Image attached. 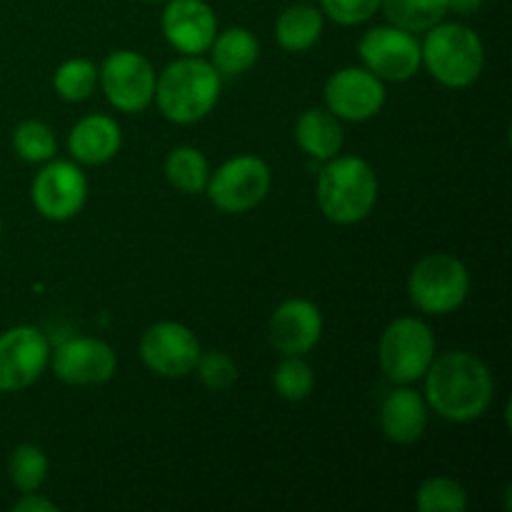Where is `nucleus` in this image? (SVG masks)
I'll list each match as a JSON object with an SVG mask.
<instances>
[{
    "mask_svg": "<svg viewBox=\"0 0 512 512\" xmlns=\"http://www.w3.org/2000/svg\"><path fill=\"white\" fill-rule=\"evenodd\" d=\"M425 378V400L440 418L450 423H470L488 413L493 403V373L478 355L450 350L435 355Z\"/></svg>",
    "mask_w": 512,
    "mask_h": 512,
    "instance_id": "f257e3e1",
    "label": "nucleus"
},
{
    "mask_svg": "<svg viewBox=\"0 0 512 512\" xmlns=\"http://www.w3.org/2000/svg\"><path fill=\"white\" fill-rule=\"evenodd\" d=\"M223 90V75L200 55H183L165 65L155 80V103L175 125L200 123L213 113Z\"/></svg>",
    "mask_w": 512,
    "mask_h": 512,
    "instance_id": "f03ea898",
    "label": "nucleus"
},
{
    "mask_svg": "<svg viewBox=\"0 0 512 512\" xmlns=\"http://www.w3.org/2000/svg\"><path fill=\"white\" fill-rule=\"evenodd\" d=\"M315 195L330 223L355 225L368 218L378 203V175L368 160L338 153L325 160Z\"/></svg>",
    "mask_w": 512,
    "mask_h": 512,
    "instance_id": "7ed1b4c3",
    "label": "nucleus"
},
{
    "mask_svg": "<svg viewBox=\"0 0 512 512\" xmlns=\"http://www.w3.org/2000/svg\"><path fill=\"white\" fill-rule=\"evenodd\" d=\"M420 55L428 73L445 88H468L480 78L485 65V45L473 28L463 23H443L425 30Z\"/></svg>",
    "mask_w": 512,
    "mask_h": 512,
    "instance_id": "20e7f679",
    "label": "nucleus"
},
{
    "mask_svg": "<svg viewBox=\"0 0 512 512\" xmlns=\"http://www.w3.org/2000/svg\"><path fill=\"white\" fill-rule=\"evenodd\" d=\"M380 370L395 385H410L428 373L435 358V335L420 318H398L383 330L378 345Z\"/></svg>",
    "mask_w": 512,
    "mask_h": 512,
    "instance_id": "39448f33",
    "label": "nucleus"
},
{
    "mask_svg": "<svg viewBox=\"0 0 512 512\" xmlns=\"http://www.w3.org/2000/svg\"><path fill=\"white\" fill-rule=\"evenodd\" d=\"M470 273L460 258L433 253L420 260L408 278V295L428 315H448L468 300Z\"/></svg>",
    "mask_w": 512,
    "mask_h": 512,
    "instance_id": "423d86ee",
    "label": "nucleus"
},
{
    "mask_svg": "<svg viewBox=\"0 0 512 512\" xmlns=\"http://www.w3.org/2000/svg\"><path fill=\"white\" fill-rule=\"evenodd\" d=\"M273 173L258 155H235L210 173L205 193L220 213L240 215L258 208L270 193Z\"/></svg>",
    "mask_w": 512,
    "mask_h": 512,
    "instance_id": "0eeeda50",
    "label": "nucleus"
},
{
    "mask_svg": "<svg viewBox=\"0 0 512 512\" xmlns=\"http://www.w3.org/2000/svg\"><path fill=\"white\" fill-rule=\"evenodd\" d=\"M98 80L108 103L120 113H140L155 98L153 63L135 50H115L103 60Z\"/></svg>",
    "mask_w": 512,
    "mask_h": 512,
    "instance_id": "6e6552de",
    "label": "nucleus"
},
{
    "mask_svg": "<svg viewBox=\"0 0 512 512\" xmlns=\"http://www.w3.org/2000/svg\"><path fill=\"white\" fill-rule=\"evenodd\" d=\"M358 53L363 60V68L378 75L380 80H390V83L410 80L423 65L415 33L400 30L395 25H378V28L368 30L360 38Z\"/></svg>",
    "mask_w": 512,
    "mask_h": 512,
    "instance_id": "1a4fd4ad",
    "label": "nucleus"
},
{
    "mask_svg": "<svg viewBox=\"0 0 512 512\" xmlns=\"http://www.w3.org/2000/svg\"><path fill=\"white\" fill-rule=\"evenodd\" d=\"M30 198L45 220L63 223L83 210L88 200V178L70 160H48L33 178Z\"/></svg>",
    "mask_w": 512,
    "mask_h": 512,
    "instance_id": "9d476101",
    "label": "nucleus"
},
{
    "mask_svg": "<svg viewBox=\"0 0 512 512\" xmlns=\"http://www.w3.org/2000/svg\"><path fill=\"white\" fill-rule=\"evenodd\" d=\"M200 340L183 323L163 320L150 325L140 338V358L145 368L160 378H185L195 370L200 358Z\"/></svg>",
    "mask_w": 512,
    "mask_h": 512,
    "instance_id": "9b49d317",
    "label": "nucleus"
},
{
    "mask_svg": "<svg viewBox=\"0 0 512 512\" xmlns=\"http://www.w3.org/2000/svg\"><path fill=\"white\" fill-rule=\"evenodd\" d=\"M50 363V343L38 328L18 325L0 333V393L30 388Z\"/></svg>",
    "mask_w": 512,
    "mask_h": 512,
    "instance_id": "f8f14e48",
    "label": "nucleus"
},
{
    "mask_svg": "<svg viewBox=\"0 0 512 512\" xmlns=\"http://www.w3.org/2000/svg\"><path fill=\"white\" fill-rule=\"evenodd\" d=\"M325 108L340 120L375 118L385 105V80L370 73L368 68H340L325 83Z\"/></svg>",
    "mask_w": 512,
    "mask_h": 512,
    "instance_id": "ddd939ff",
    "label": "nucleus"
},
{
    "mask_svg": "<svg viewBox=\"0 0 512 512\" xmlns=\"http://www.w3.org/2000/svg\"><path fill=\"white\" fill-rule=\"evenodd\" d=\"M53 360V373L65 385L75 388H88V385L108 383L118 368V355L105 340L88 338H68L50 353Z\"/></svg>",
    "mask_w": 512,
    "mask_h": 512,
    "instance_id": "4468645a",
    "label": "nucleus"
},
{
    "mask_svg": "<svg viewBox=\"0 0 512 512\" xmlns=\"http://www.w3.org/2000/svg\"><path fill=\"white\" fill-rule=\"evenodd\" d=\"M160 28L178 53L203 55L218 35V18L205 0H168Z\"/></svg>",
    "mask_w": 512,
    "mask_h": 512,
    "instance_id": "2eb2a0df",
    "label": "nucleus"
},
{
    "mask_svg": "<svg viewBox=\"0 0 512 512\" xmlns=\"http://www.w3.org/2000/svg\"><path fill=\"white\" fill-rule=\"evenodd\" d=\"M323 338V315L313 300L290 298L270 318V343L283 355H305Z\"/></svg>",
    "mask_w": 512,
    "mask_h": 512,
    "instance_id": "dca6fc26",
    "label": "nucleus"
},
{
    "mask_svg": "<svg viewBox=\"0 0 512 512\" xmlns=\"http://www.w3.org/2000/svg\"><path fill=\"white\" fill-rule=\"evenodd\" d=\"M430 405L418 390L400 385L380 405V430L395 445L418 443L428 430Z\"/></svg>",
    "mask_w": 512,
    "mask_h": 512,
    "instance_id": "f3484780",
    "label": "nucleus"
},
{
    "mask_svg": "<svg viewBox=\"0 0 512 512\" xmlns=\"http://www.w3.org/2000/svg\"><path fill=\"white\" fill-rule=\"evenodd\" d=\"M120 145H123L120 125L103 113H93L78 120L68 135L70 155L83 165L108 163L118 155Z\"/></svg>",
    "mask_w": 512,
    "mask_h": 512,
    "instance_id": "a211bd4d",
    "label": "nucleus"
},
{
    "mask_svg": "<svg viewBox=\"0 0 512 512\" xmlns=\"http://www.w3.org/2000/svg\"><path fill=\"white\" fill-rule=\"evenodd\" d=\"M295 140L300 150L315 160H330L343 148V125L328 108H310L295 123Z\"/></svg>",
    "mask_w": 512,
    "mask_h": 512,
    "instance_id": "6ab92c4d",
    "label": "nucleus"
},
{
    "mask_svg": "<svg viewBox=\"0 0 512 512\" xmlns=\"http://www.w3.org/2000/svg\"><path fill=\"white\" fill-rule=\"evenodd\" d=\"M213 65L220 75H243L258 63L260 43L248 28H228L215 35L213 45Z\"/></svg>",
    "mask_w": 512,
    "mask_h": 512,
    "instance_id": "aec40b11",
    "label": "nucleus"
},
{
    "mask_svg": "<svg viewBox=\"0 0 512 512\" xmlns=\"http://www.w3.org/2000/svg\"><path fill=\"white\" fill-rule=\"evenodd\" d=\"M325 28L323 13L313 5H290L275 23L278 45L288 53H305L320 40Z\"/></svg>",
    "mask_w": 512,
    "mask_h": 512,
    "instance_id": "412c9836",
    "label": "nucleus"
},
{
    "mask_svg": "<svg viewBox=\"0 0 512 512\" xmlns=\"http://www.w3.org/2000/svg\"><path fill=\"white\" fill-rule=\"evenodd\" d=\"M390 25L408 33H425L450 13L448 0H380Z\"/></svg>",
    "mask_w": 512,
    "mask_h": 512,
    "instance_id": "4be33fe9",
    "label": "nucleus"
},
{
    "mask_svg": "<svg viewBox=\"0 0 512 512\" xmlns=\"http://www.w3.org/2000/svg\"><path fill=\"white\" fill-rule=\"evenodd\" d=\"M165 178L180 193H205V185L210 180V163L198 148L180 145V148L170 150L168 158H165Z\"/></svg>",
    "mask_w": 512,
    "mask_h": 512,
    "instance_id": "5701e85b",
    "label": "nucleus"
},
{
    "mask_svg": "<svg viewBox=\"0 0 512 512\" xmlns=\"http://www.w3.org/2000/svg\"><path fill=\"white\" fill-rule=\"evenodd\" d=\"M50 470V460L43 448L33 443H23L13 450L8 463V475L20 493H35L45 483Z\"/></svg>",
    "mask_w": 512,
    "mask_h": 512,
    "instance_id": "b1692460",
    "label": "nucleus"
},
{
    "mask_svg": "<svg viewBox=\"0 0 512 512\" xmlns=\"http://www.w3.org/2000/svg\"><path fill=\"white\" fill-rule=\"evenodd\" d=\"M98 85V68L88 58H70L53 73V88L68 103L90 98Z\"/></svg>",
    "mask_w": 512,
    "mask_h": 512,
    "instance_id": "393cba45",
    "label": "nucleus"
},
{
    "mask_svg": "<svg viewBox=\"0 0 512 512\" xmlns=\"http://www.w3.org/2000/svg\"><path fill=\"white\" fill-rule=\"evenodd\" d=\"M415 505L420 512H465L468 493L458 480L440 475V478H428L420 485Z\"/></svg>",
    "mask_w": 512,
    "mask_h": 512,
    "instance_id": "a878e982",
    "label": "nucleus"
},
{
    "mask_svg": "<svg viewBox=\"0 0 512 512\" xmlns=\"http://www.w3.org/2000/svg\"><path fill=\"white\" fill-rule=\"evenodd\" d=\"M273 385L280 398L298 403V400H305L313 393L315 373L308 360H303V355H285L278 368H275Z\"/></svg>",
    "mask_w": 512,
    "mask_h": 512,
    "instance_id": "bb28decb",
    "label": "nucleus"
},
{
    "mask_svg": "<svg viewBox=\"0 0 512 512\" xmlns=\"http://www.w3.org/2000/svg\"><path fill=\"white\" fill-rule=\"evenodd\" d=\"M13 150L25 163H48L53 160L58 143L53 130L40 120H23L13 130Z\"/></svg>",
    "mask_w": 512,
    "mask_h": 512,
    "instance_id": "cd10ccee",
    "label": "nucleus"
},
{
    "mask_svg": "<svg viewBox=\"0 0 512 512\" xmlns=\"http://www.w3.org/2000/svg\"><path fill=\"white\" fill-rule=\"evenodd\" d=\"M195 373H198L200 383L210 390H228L238 380V368H235L233 358L220 353V350L200 353L198 363H195Z\"/></svg>",
    "mask_w": 512,
    "mask_h": 512,
    "instance_id": "c85d7f7f",
    "label": "nucleus"
},
{
    "mask_svg": "<svg viewBox=\"0 0 512 512\" xmlns=\"http://www.w3.org/2000/svg\"><path fill=\"white\" fill-rule=\"evenodd\" d=\"M320 5L338 25H360L380 10V0H320Z\"/></svg>",
    "mask_w": 512,
    "mask_h": 512,
    "instance_id": "c756f323",
    "label": "nucleus"
},
{
    "mask_svg": "<svg viewBox=\"0 0 512 512\" xmlns=\"http://www.w3.org/2000/svg\"><path fill=\"white\" fill-rule=\"evenodd\" d=\"M15 512H58V505L48 498H40L35 493H23V498L13 505Z\"/></svg>",
    "mask_w": 512,
    "mask_h": 512,
    "instance_id": "7c9ffc66",
    "label": "nucleus"
},
{
    "mask_svg": "<svg viewBox=\"0 0 512 512\" xmlns=\"http://www.w3.org/2000/svg\"><path fill=\"white\" fill-rule=\"evenodd\" d=\"M448 5H450V10H458V13L470 15V13H475L480 5H483V0H448Z\"/></svg>",
    "mask_w": 512,
    "mask_h": 512,
    "instance_id": "2f4dec72",
    "label": "nucleus"
},
{
    "mask_svg": "<svg viewBox=\"0 0 512 512\" xmlns=\"http://www.w3.org/2000/svg\"><path fill=\"white\" fill-rule=\"evenodd\" d=\"M150 3H168V0H150Z\"/></svg>",
    "mask_w": 512,
    "mask_h": 512,
    "instance_id": "473e14b6",
    "label": "nucleus"
},
{
    "mask_svg": "<svg viewBox=\"0 0 512 512\" xmlns=\"http://www.w3.org/2000/svg\"><path fill=\"white\" fill-rule=\"evenodd\" d=\"M0 228H3V220H0Z\"/></svg>",
    "mask_w": 512,
    "mask_h": 512,
    "instance_id": "72a5a7b5",
    "label": "nucleus"
}]
</instances>
